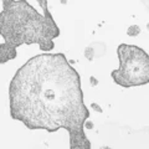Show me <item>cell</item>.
Instances as JSON below:
<instances>
[{"instance_id":"7","label":"cell","mask_w":149,"mask_h":149,"mask_svg":"<svg viewBox=\"0 0 149 149\" xmlns=\"http://www.w3.org/2000/svg\"><path fill=\"white\" fill-rule=\"evenodd\" d=\"M98 149H112L111 147H107V146H103V147H101V148H98Z\"/></svg>"},{"instance_id":"5","label":"cell","mask_w":149,"mask_h":149,"mask_svg":"<svg viewBox=\"0 0 149 149\" xmlns=\"http://www.w3.org/2000/svg\"><path fill=\"white\" fill-rule=\"evenodd\" d=\"M37 3H39V5L41 6V9H42V13L45 14H49L50 10H49V1L47 0H36Z\"/></svg>"},{"instance_id":"6","label":"cell","mask_w":149,"mask_h":149,"mask_svg":"<svg viewBox=\"0 0 149 149\" xmlns=\"http://www.w3.org/2000/svg\"><path fill=\"white\" fill-rule=\"evenodd\" d=\"M60 3H61L62 5H66V4H67V0H60Z\"/></svg>"},{"instance_id":"2","label":"cell","mask_w":149,"mask_h":149,"mask_svg":"<svg viewBox=\"0 0 149 149\" xmlns=\"http://www.w3.org/2000/svg\"><path fill=\"white\" fill-rule=\"evenodd\" d=\"M0 36L8 47L17 51L22 45H39L42 52L55 47L60 27L52 14H40L27 0H1Z\"/></svg>"},{"instance_id":"4","label":"cell","mask_w":149,"mask_h":149,"mask_svg":"<svg viewBox=\"0 0 149 149\" xmlns=\"http://www.w3.org/2000/svg\"><path fill=\"white\" fill-rule=\"evenodd\" d=\"M141 31L142 30H141V27H139V25H130L127 29V35L130 37H136L141 34Z\"/></svg>"},{"instance_id":"8","label":"cell","mask_w":149,"mask_h":149,"mask_svg":"<svg viewBox=\"0 0 149 149\" xmlns=\"http://www.w3.org/2000/svg\"><path fill=\"white\" fill-rule=\"evenodd\" d=\"M147 29L149 30V22H148V25H147Z\"/></svg>"},{"instance_id":"1","label":"cell","mask_w":149,"mask_h":149,"mask_svg":"<svg viewBox=\"0 0 149 149\" xmlns=\"http://www.w3.org/2000/svg\"><path fill=\"white\" fill-rule=\"evenodd\" d=\"M10 117L31 130H67L70 149H92L85 127L90 109L85 104L81 77L61 52H42L17 68L9 85Z\"/></svg>"},{"instance_id":"3","label":"cell","mask_w":149,"mask_h":149,"mask_svg":"<svg viewBox=\"0 0 149 149\" xmlns=\"http://www.w3.org/2000/svg\"><path fill=\"white\" fill-rule=\"evenodd\" d=\"M118 68L111 72L116 85L123 88L139 87L149 83V55L137 45L120 44L117 47Z\"/></svg>"}]
</instances>
